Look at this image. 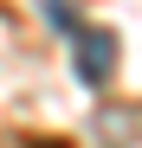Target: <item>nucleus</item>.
<instances>
[{"instance_id": "f257e3e1", "label": "nucleus", "mask_w": 142, "mask_h": 148, "mask_svg": "<svg viewBox=\"0 0 142 148\" xmlns=\"http://www.w3.org/2000/svg\"><path fill=\"white\" fill-rule=\"evenodd\" d=\"M65 39H71V58H78V77L90 90H103L116 77V32L110 26H71Z\"/></svg>"}]
</instances>
